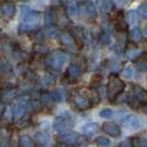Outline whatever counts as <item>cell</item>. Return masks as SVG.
Wrapping results in <instances>:
<instances>
[{
    "label": "cell",
    "mask_w": 147,
    "mask_h": 147,
    "mask_svg": "<svg viewBox=\"0 0 147 147\" xmlns=\"http://www.w3.org/2000/svg\"><path fill=\"white\" fill-rule=\"evenodd\" d=\"M40 22V15L34 12V13H31L30 12L29 15L24 18V21L22 23V29L23 30H29L32 29L37 26L38 23Z\"/></svg>",
    "instance_id": "cell-1"
},
{
    "label": "cell",
    "mask_w": 147,
    "mask_h": 147,
    "mask_svg": "<svg viewBox=\"0 0 147 147\" xmlns=\"http://www.w3.org/2000/svg\"><path fill=\"white\" fill-rule=\"evenodd\" d=\"M124 90V83L117 78H112L109 83V93L111 95H117Z\"/></svg>",
    "instance_id": "cell-2"
},
{
    "label": "cell",
    "mask_w": 147,
    "mask_h": 147,
    "mask_svg": "<svg viewBox=\"0 0 147 147\" xmlns=\"http://www.w3.org/2000/svg\"><path fill=\"white\" fill-rule=\"evenodd\" d=\"M124 126H125L126 128L131 129V131L138 129L140 126H142V119H140L138 116H136V115H129V116L125 119Z\"/></svg>",
    "instance_id": "cell-3"
},
{
    "label": "cell",
    "mask_w": 147,
    "mask_h": 147,
    "mask_svg": "<svg viewBox=\"0 0 147 147\" xmlns=\"http://www.w3.org/2000/svg\"><path fill=\"white\" fill-rule=\"evenodd\" d=\"M71 123L70 121H67L65 118L61 117V118H55L54 123H53V128L54 131L57 132H66L71 128Z\"/></svg>",
    "instance_id": "cell-4"
},
{
    "label": "cell",
    "mask_w": 147,
    "mask_h": 147,
    "mask_svg": "<svg viewBox=\"0 0 147 147\" xmlns=\"http://www.w3.org/2000/svg\"><path fill=\"white\" fill-rule=\"evenodd\" d=\"M103 129L105 133H107L111 136H114V137H117L121 135V129L116 124L112 123V122H107L103 125Z\"/></svg>",
    "instance_id": "cell-5"
},
{
    "label": "cell",
    "mask_w": 147,
    "mask_h": 147,
    "mask_svg": "<svg viewBox=\"0 0 147 147\" xmlns=\"http://www.w3.org/2000/svg\"><path fill=\"white\" fill-rule=\"evenodd\" d=\"M80 9H81L82 13H84V15H86V16L95 15V6H94L92 2H90V1H85V2L81 3Z\"/></svg>",
    "instance_id": "cell-6"
},
{
    "label": "cell",
    "mask_w": 147,
    "mask_h": 147,
    "mask_svg": "<svg viewBox=\"0 0 147 147\" xmlns=\"http://www.w3.org/2000/svg\"><path fill=\"white\" fill-rule=\"evenodd\" d=\"M134 90H135L136 98L142 103H147V91H145L144 88H140V86H135Z\"/></svg>",
    "instance_id": "cell-7"
},
{
    "label": "cell",
    "mask_w": 147,
    "mask_h": 147,
    "mask_svg": "<svg viewBox=\"0 0 147 147\" xmlns=\"http://www.w3.org/2000/svg\"><path fill=\"white\" fill-rule=\"evenodd\" d=\"M97 125L94 124V123H88L86 125H84L82 127V132L84 133L85 135H88V136H91V135H94L96 132H97Z\"/></svg>",
    "instance_id": "cell-8"
},
{
    "label": "cell",
    "mask_w": 147,
    "mask_h": 147,
    "mask_svg": "<svg viewBox=\"0 0 147 147\" xmlns=\"http://www.w3.org/2000/svg\"><path fill=\"white\" fill-rule=\"evenodd\" d=\"M97 6L102 11L109 12L113 8V2H112V0H98L97 1Z\"/></svg>",
    "instance_id": "cell-9"
},
{
    "label": "cell",
    "mask_w": 147,
    "mask_h": 147,
    "mask_svg": "<svg viewBox=\"0 0 147 147\" xmlns=\"http://www.w3.org/2000/svg\"><path fill=\"white\" fill-rule=\"evenodd\" d=\"M1 10L7 17H12L16 12V8L12 3H3L1 7Z\"/></svg>",
    "instance_id": "cell-10"
},
{
    "label": "cell",
    "mask_w": 147,
    "mask_h": 147,
    "mask_svg": "<svg viewBox=\"0 0 147 147\" xmlns=\"http://www.w3.org/2000/svg\"><path fill=\"white\" fill-rule=\"evenodd\" d=\"M127 20H128V23L129 24H136L137 21H138V13L135 11V10H132V11H129L128 13H127Z\"/></svg>",
    "instance_id": "cell-11"
},
{
    "label": "cell",
    "mask_w": 147,
    "mask_h": 147,
    "mask_svg": "<svg viewBox=\"0 0 147 147\" xmlns=\"http://www.w3.org/2000/svg\"><path fill=\"white\" fill-rule=\"evenodd\" d=\"M67 12H69V15L71 16V17H74L78 13V6L72 0L69 1V3H67Z\"/></svg>",
    "instance_id": "cell-12"
},
{
    "label": "cell",
    "mask_w": 147,
    "mask_h": 147,
    "mask_svg": "<svg viewBox=\"0 0 147 147\" xmlns=\"http://www.w3.org/2000/svg\"><path fill=\"white\" fill-rule=\"evenodd\" d=\"M74 137L75 136L72 133H64V134H62L60 136V140H62V142H64V143H73L74 140H75Z\"/></svg>",
    "instance_id": "cell-13"
},
{
    "label": "cell",
    "mask_w": 147,
    "mask_h": 147,
    "mask_svg": "<svg viewBox=\"0 0 147 147\" xmlns=\"http://www.w3.org/2000/svg\"><path fill=\"white\" fill-rule=\"evenodd\" d=\"M131 37H132V40L134 42H140V40H142V32H140V30L137 29V28L133 29L132 33H131Z\"/></svg>",
    "instance_id": "cell-14"
},
{
    "label": "cell",
    "mask_w": 147,
    "mask_h": 147,
    "mask_svg": "<svg viewBox=\"0 0 147 147\" xmlns=\"http://www.w3.org/2000/svg\"><path fill=\"white\" fill-rule=\"evenodd\" d=\"M34 138H36V140H38L40 144H42V145H47V144H48V142H49L48 136H47V135H44V134H42V133H38V134H36Z\"/></svg>",
    "instance_id": "cell-15"
},
{
    "label": "cell",
    "mask_w": 147,
    "mask_h": 147,
    "mask_svg": "<svg viewBox=\"0 0 147 147\" xmlns=\"http://www.w3.org/2000/svg\"><path fill=\"white\" fill-rule=\"evenodd\" d=\"M20 145L21 147H33V143L32 140L28 137V136H22L20 140Z\"/></svg>",
    "instance_id": "cell-16"
},
{
    "label": "cell",
    "mask_w": 147,
    "mask_h": 147,
    "mask_svg": "<svg viewBox=\"0 0 147 147\" xmlns=\"http://www.w3.org/2000/svg\"><path fill=\"white\" fill-rule=\"evenodd\" d=\"M75 103H76V105H78L80 109H86L88 106V101L86 98H84V97H81V96L75 100Z\"/></svg>",
    "instance_id": "cell-17"
},
{
    "label": "cell",
    "mask_w": 147,
    "mask_h": 147,
    "mask_svg": "<svg viewBox=\"0 0 147 147\" xmlns=\"http://www.w3.org/2000/svg\"><path fill=\"white\" fill-rule=\"evenodd\" d=\"M24 111H26V109H24L23 104H21V103L17 104L15 107V115L16 116H21L22 114L24 113Z\"/></svg>",
    "instance_id": "cell-18"
},
{
    "label": "cell",
    "mask_w": 147,
    "mask_h": 147,
    "mask_svg": "<svg viewBox=\"0 0 147 147\" xmlns=\"http://www.w3.org/2000/svg\"><path fill=\"white\" fill-rule=\"evenodd\" d=\"M96 144H97V146L100 147H105L110 144V140L106 137H98L97 140H96Z\"/></svg>",
    "instance_id": "cell-19"
},
{
    "label": "cell",
    "mask_w": 147,
    "mask_h": 147,
    "mask_svg": "<svg viewBox=\"0 0 147 147\" xmlns=\"http://www.w3.org/2000/svg\"><path fill=\"white\" fill-rule=\"evenodd\" d=\"M100 116L103 118H110L113 116V111L110 110V109H105V110H102L100 112Z\"/></svg>",
    "instance_id": "cell-20"
},
{
    "label": "cell",
    "mask_w": 147,
    "mask_h": 147,
    "mask_svg": "<svg viewBox=\"0 0 147 147\" xmlns=\"http://www.w3.org/2000/svg\"><path fill=\"white\" fill-rule=\"evenodd\" d=\"M124 76L126 79H132L134 76V69L132 66H127L125 70H124Z\"/></svg>",
    "instance_id": "cell-21"
},
{
    "label": "cell",
    "mask_w": 147,
    "mask_h": 147,
    "mask_svg": "<svg viewBox=\"0 0 147 147\" xmlns=\"http://www.w3.org/2000/svg\"><path fill=\"white\" fill-rule=\"evenodd\" d=\"M140 51L137 50V49H134V50H131V51L127 52V57H128L129 59H136V58L140 57Z\"/></svg>",
    "instance_id": "cell-22"
},
{
    "label": "cell",
    "mask_w": 147,
    "mask_h": 147,
    "mask_svg": "<svg viewBox=\"0 0 147 147\" xmlns=\"http://www.w3.org/2000/svg\"><path fill=\"white\" fill-rule=\"evenodd\" d=\"M69 73L72 78H76L79 75V67L76 65H71L69 67Z\"/></svg>",
    "instance_id": "cell-23"
},
{
    "label": "cell",
    "mask_w": 147,
    "mask_h": 147,
    "mask_svg": "<svg viewBox=\"0 0 147 147\" xmlns=\"http://www.w3.org/2000/svg\"><path fill=\"white\" fill-rule=\"evenodd\" d=\"M30 13V8L27 7V6H22L21 8H20V15H21V18H26L27 16Z\"/></svg>",
    "instance_id": "cell-24"
},
{
    "label": "cell",
    "mask_w": 147,
    "mask_h": 147,
    "mask_svg": "<svg viewBox=\"0 0 147 147\" xmlns=\"http://www.w3.org/2000/svg\"><path fill=\"white\" fill-rule=\"evenodd\" d=\"M52 96H53L55 100L60 101V100H62V97H63V94H62V92H61L60 90H55V91L52 93Z\"/></svg>",
    "instance_id": "cell-25"
},
{
    "label": "cell",
    "mask_w": 147,
    "mask_h": 147,
    "mask_svg": "<svg viewBox=\"0 0 147 147\" xmlns=\"http://www.w3.org/2000/svg\"><path fill=\"white\" fill-rule=\"evenodd\" d=\"M137 66H138V70H140L142 72L147 71V62H145V61H142L140 63H137Z\"/></svg>",
    "instance_id": "cell-26"
},
{
    "label": "cell",
    "mask_w": 147,
    "mask_h": 147,
    "mask_svg": "<svg viewBox=\"0 0 147 147\" xmlns=\"http://www.w3.org/2000/svg\"><path fill=\"white\" fill-rule=\"evenodd\" d=\"M121 147H134L133 140H125L124 142H123V143H122Z\"/></svg>",
    "instance_id": "cell-27"
},
{
    "label": "cell",
    "mask_w": 147,
    "mask_h": 147,
    "mask_svg": "<svg viewBox=\"0 0 147 147\" xmlns=\"http://www.w3.org/2000/svg\"><path fill=\"white\" fill-rule=\"evenodd\" d=\"M62 39H63V42L65 43H71V37L69 33H63L62 34Z\"/></svg>",
    "instance_id": "cell-28"
},
{
    "label": "cell",
    "mask_w": 147,
    "mask_h": 147,
    "mask_svg": "<svg viewBox=\"0 0 147 147\" xmlns=\"http://www.w3.org/2000/svg\"><path fill=\"white\" fill-rule=\"evenodd\" d=\"M140 13L144 18L147 19V5H144V6L140 7Z\"/></svg>",
    "instance_id": "cell-29"
},
{
    "label": "cell",
    "mask_w": 147,
    "mask_h": 147,
    "mask_svg": "<svg viewBox=\"0 0 147 147\" xmlns=\"http://www.w3.org/2000/svg\"><path fill=\"white\" fill-rule=\"evenodd\" d=\"M42 83L45 84V85H49L50 83H52V79L49 78V75H47V76H44L43 79H42Z\"/></svg>",
    "instance_id": "cell-30"
},
{
    "label": "cell",
    "mask_w": 147,
    "mask_h": 147,
    "mask_svg": "<svg viewBox=\"0 0 147 147\" xmlns=\"http://www.w3.org/2000/svg\"><path fill=\"white\" fill-rule=\"evenodd\" d=\"M127 1L128 0H116V2L118 5H125V3H127Z\"/></svg>",
    "instance_id": "cell-31"
},
{
    "label": "cell",
    "mask_w": 147,
    "mask_h": 147,
    "mask_svg": "<svg viewBox=\"0 0 147 147\" xmlns=\"http://www.w3.org/2000/svg\"><path fill=\"white\" fill-rule=\"evenodd\" d=\"M142 146H143V147H147V137L143 140V142H142Z\"/></svg>",
    "instance_id": "cell-32"
},
{
    "label": "cell",
    "mask_w": 147,
    "mask_h": 147,
    "mask_svg": "<svg viewBox=\"0 0 147 147\" xmlns=\"http://www.w3.org/2000/svg\"><path fill=\"white\" fill-rule=\"evenodd\" d=\"M37 1L39 2V3H41V5H42V3H45L48 0H37Z\"/></svg>",
    "instance_id": "cell-33"
},
{
    "label": "cell",
    "mask_w": 147,
    "mask_h": 147,
    "mask_svg": "<svg viewBox=\"0 0 147 147\" xmlns=\"http://www.w3.org/2000/svg\"><path fill=\"white\" fill-rule=\"evenodd\" d=\"M144 34H145V36L147 37V27L145 28V29H144Z\"/></svg>",
    "instance_id": "cell-34"
},
{
    "label": "cell",
    "mask_w": 147,
    "mask_h": 147,
    "mask_svg": "<svg viewBox=\"0 0 147 147\" xmlns=\"http://www.w3.org/2000/svg\"><path fill=\"white\" fill-rule=\"evenodd\" d=\"M145 112L147 113V105H146V107H145Z\"/></svg>",
    "instance_id": "cell-35"
},
{
    "label": "cell",
    "mask_w": 147,
    "mask_h": 147,
    "mask_svg": "<svg viewBox=\"0 0 147 147\" xmlns=\"http://www.w3.org/2000/svg\"><path fill=\"white\" fill-rule=\"evenodd\" d=\"M22 1H29V0H22Z\"/></svg>",
    "instance_id": "cell-36"
}]
</instances>
